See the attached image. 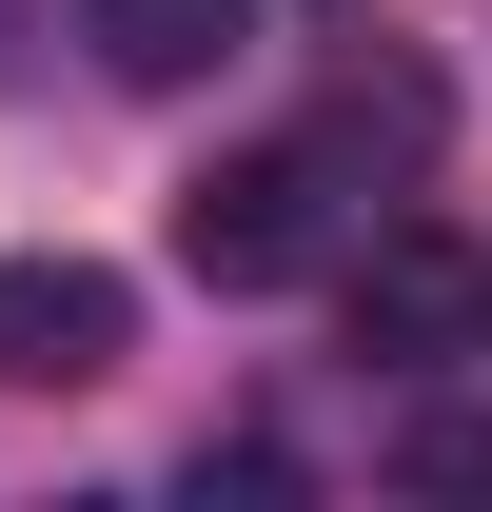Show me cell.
I'll return each instance as SVG.
<instances>
[{"label":"cell","mask_w":492,"mask_h":512,"mask_svg":"<svg viewBox=\"0 0 492 512\" xmlns=\"http://www.w3.org/2000/svg\"><path fill=\"white\" fill-rule=\"evenodd\" d=\"M315 237H335V138H256V158H217V178L178 197V256L217 276V296L315 276Z\"/></svg>","instance_id":"1"},{"label":"cell","mask_w":492,"mask_h":512,"mask_svg":"<svg viewBox=\"0 0 492 512\" xmlns=\"http://www.w3.org/2000/svg\"><path fill=\"white\" fill-rule=\"evenodd\" d=\"M138 355V296L99 256H0V394H99Z\"/></svg>","instance_id":"2"},{"label":"cell","mask_w":492,"mask_h":512,"mask_svg":"<svg viewBox=\"0 0 492 512\" xmlns=\"http://www.w3.org/2000/svg\"><path fill=\"white\" fill-rule=\"evenodd\" d=\"M473 335H492V256H453L433 217H394V237L355 256V355L433 375V355H473Z\"/></svg>","instance_id":"3"},{"label":"cell","mask_w":492,"mask_h":512,"mask_svg":"<svg viewBox=\"0 0 492 512\" xmlns=\"http://www.w3.org/2000/svg\"><path fill=\"white\" fill-rule=\"evenodd\" d=\"M79 40H99L138 99H178V79H217V60L256 40V0H79Z\"/></svg>","instance_id":"4"},{"label":"cell","mask_w":492,"mask_h":512,"mask_svg":"<svg viewBox=\"0 0 492 512\" xmlns=\"http://www.w3.org/2000/svg\"><path fill=\"white\" fill-rule=\"evenodd\" d=\"M394 473H414V493H492V414H414Z\"/></svg>","instance_id":"5"}]
</instances>
